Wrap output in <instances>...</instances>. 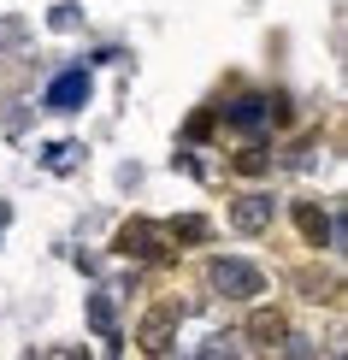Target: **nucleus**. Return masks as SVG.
Returning a JSON list of instances; mask_svg holds the SVG:
<instances>
[{
	"label": "nucleus",
	"instance_id": "5",
	"mask_svg": "<svg viewBox=\"0 0 348 360\" xmlns=\"http://www.w3.org/2000/svg\"><path fill=\"white\" fill-rule=\"evenodd\" d=\"M236 231H266V224H271V201H266V195H248V201H236Z\"/></svg>",
	"mask_w": 348,
	"mask_h": 360
},
{
	"label": "nucleus",
	"instance_id": "2",
	"mask_svg": "<svg viewBox=\"0 0 348 360\" xmlns=\"http://www.w3.org/2000/svg\"><path fill=\"white\" fill-rule=\"evenodd\" d=\"M48 107H53V112H83V107H89V77H83V71H65V77H53Z\"/></svg>",
	"mask_w": 348,
	"mask_h": 360
},
{
	"label": "nucleus",
	"instance_id": "7",
	"mask_svg": "<svg viewBox=\"0 0 348 360\" xmlns=\"http://www.w3.org/2000/svg\"><path fill=\"white\" fill-rule=\"evenodd\" d=\"M295 219H301V231H307V236H313V243H319V236L330 231V224H325V213H319V207H301V213H295Z\"/></svg>",
	"mask_w": 348,
	"mask_h": 360
},
{
	"label": "nucleus",
	"instance_id": "9",
	"mask_svg": "<svg viewBox=\"0 0 348 360\" xmlns=\"http://www.w3.org/2000/svg\"><path fill=\"white\" fill-rule=\"evenodd\" d=\"M71 166H77V148L59 142V148H53V172H71Z\"/></svg>",
	"mask_w": 348,
	"mask_h": 360
},
{
	"label": "nucleus",
	"instance_id": "4",
	"mask_svg": "<svg viewBox=\"0 0 348 360\" xmlns=\"http://www.w3.org/2000/svg\"><path fill=\"white\" fill-rule=\"evenodd\" d=\"M118 248H124V254H142V260H154V254H165V236L154 231V224L136 219V224H124V231H118Z\"/></svg>",
	"mask_w": 348,
	"mask_h": 360
},
{
	"label": "nucleus",
	"instance_id": "1",
	"mask_svg": "<svg viewBox=\"0 0 348 360\" xmlns=\"http://www.w3.org/2000/svg\"><path fill=\"white\" fill-rule=\"evenodd\" d=\"M213 283L231 302H248V295H260V272H254L248 260H213Z\"/></svg>",
	"mask_w": 348,
	"mask_h": 360
},
{
	"label": "nucleus",
	"instance_id": "6",
	"mask_svg": "<svg viewBox=\"0 0 348 360\" xmlns=\"http://www.w3.org/2000/svg\"><path fill=\"white\" fill-rule=\"evenodd\" d=\"M172 325H177L172 313H154V319L142 325V349L148 354H165V349H172Z\"/></svg>",
	"mask_w": 348,
	"mask_h": 360
},
{
	"label": "nucleus",
	"instance_id": "8",
	"mask_svg": "<svg viewBox=\"0 0 348 360\" xmlns=\"http://www.w3.org/2000/svg\"><path fill=\"white\" fill-rule=\"evenodd\" d=\"M95 331H101V337H112V302H107V295L95 302Z\"/></svg>",
	"mask_w": 348,
	"mask_h": 360
},
{
	"label": "nucleus",
	"instance_id": "3",
	"mask_svg": "<svg viewBox=\"0 0 348 360\" xmlns=\"http://www.w3.org/2000/svg\"><path fill=\"white\" fill-rule=\"evenodd\" d=\"M231 124H236V130H271V124H278V101H266V95L236 101V107H231Z\"/></svg>",
	"mask_w": 348,
	"mask_h": 360
}]
</instances>
